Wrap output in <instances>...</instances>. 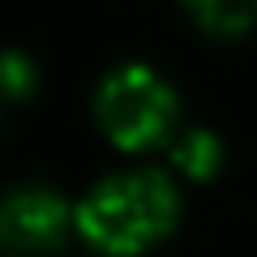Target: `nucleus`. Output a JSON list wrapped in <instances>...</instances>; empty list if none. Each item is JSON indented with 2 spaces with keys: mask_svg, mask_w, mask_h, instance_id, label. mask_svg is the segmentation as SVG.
Wrapping results in <instances>:
<instances>
[{
  "mask_svg": "<svg viewBox=\"0 0 257 257\" xmlns=\"http://www.w3.org/2000/svg\"><path fill=\"white\" fill-rule=\"evenodd\" d=\"M176 223V189L159 172H133L99 184L77 206V227L94 248L133 257Z\"/></svg>",
  "mask_w": 257,
  "mask_h": 257,
  "instance_id": "1",
  "label": "nucleus"
},
{
  "mask_svg": "<svg viewBox=\"0 0 257 257\" xmlns=\"http://www.w3.org/2000/svg\"><path fill=\"white\" fill-rule=\"evenodd\" d=\"M99 124L107 128V138L120 150H146L172 133L176 120V94L167 90V82L142 64H128L120 73H111L103 82L99 99Z\"/></svg>",
  "mask_w": 257,
  "mask_h": 257,
  "instance_id": "2",
  "label": "nucleus"
},
{
  "mask_svg": "<svg viewBox=\"0 0 257 257\" xmlns=\"http://www.w3.org/2000/svg\"><path fill=\"white\" fill-rule=\"evenodd\" d=\"M69 231V206L47 189H22L5 202L0 214V236L13 257H39L56 248Z\"/></svg>",
  "mask_w": 257,
  "mask_h": 257,
  "instance_id": "3",
  "label": "nucleus"
},
{
  "mask_svg": "<svg viewBox=\"0 0 257 257\" xmlns=\"http://www.w3.org/2000/svg\"><path fill=\"white\" fill-rule=\"evenodd\" d=\"M210 35H244L257 26V0H184Z\"/></svg>",
  "mask_w": 257,
  "mask_h": 257,
  "instance_id": "4",
  "label": "nucleus"
},
{
  "mask_svg": "<svg viewBox=\"0 0 257 257\" xmlns=\"http://www.w3.org/2000/svg\"><path fill=\"white\" fill-rule=\"evenodd\" d=\"M172 159H176V167H180L184 176L206 180V176L219 167V142H214L210 133H189V138L172 150Z\"/></svg>",
  "mask_w": 257,
  "mask_h": 257,
  "instance_id": "5",
  "label": "nucleus"
},
{
  "mask_svg": "<svg viewBox=\"0 0 257 257\" xmlns=\"http://www.w3.org/2000/svg\"><path fill=\"white\" fill-rule=\"evenodd\" d=\"M30 82H35V73L26 69V60H22L18 52H9V56H5V90H9L13 99H18V94L26 90Z\"/></svg>",
  "mask_w": 257,
  "mask_h": 257,
  "instance_id": "6",
  "label": "nucleus"
}]
</instances>
